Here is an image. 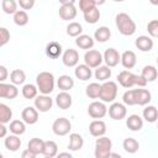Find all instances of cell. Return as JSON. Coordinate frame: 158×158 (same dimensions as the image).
Returning a JSON list of instances; mask_svg holds the SVG:
<instances>
[{"label":"cell","mask_w":158,"mask_h":158,"mask_svg":"<svg viewBox=\"0 0 158 158\" xmlns=\"http://www.w3.org/2000/svg\"><path fill=\"white\" fill-rule=\"evenodd\" d=\"M117 81L121 86L126 89H131L132 86L144 88L147 85V81L141 77V74H135L130 70H122L117 74Z\"/></svg>","instance_id":"cell-1"},{"label":"cell","mask_w":158,"mask_h":158,"mask_svg":"<svg viewBox=\"0 0 158 158\" xmlns=\"http://www.w3.org/2000/svg\"><path fill=\"white\" fill-rule=\"evenodd\" d=\"M115 23L122 36H132L136 32V22L126 12H120L115 17Z\"/></svg>","instance_id":"cell-2"},{"label":"cell","mask_w":158,"mask_h":158,"mask_svg":"<svg viewBox=\"0 0 158 158\" xmlns=\"http://www.w3.org/2000/svg\"><path fill=\"white\" fill-rule=\"evenodd\" d=\"M54 75L51 72H41L36 77V86L42 95H49L54 90Z\"/></svg>","instance_id":"cell-3"},{"label":"cell","mask_w":158,"mask_h":158,"mask_svg":"<svg viewBox=\"0 0 158 158\" xmlns=\"http://www.w3.org/2000/svg\"><path fill=\"white\" fill-rule=\"evenodd\" d=\"M117 84L112 80H107L104 81L102 84H100V94H99V99L106 104V102H114L116 96H117Z\"/></svg>","instance_id":"cell-4"},{"label":"cell","mask_w":158,"mask_h":158,"mask_svg":"<svg viewBox=\"0 0 158 158\" xmlns=\"http://www.w3.org/2000/svg\"><path fill=\"white\" fill-rule=\"evenodd\" d=\"M111 148H112V142L109 137L106 136L98 137L95 141V151H94L95 158H107L111 153Z\"/></svg>","instance_id":"cell-5"},{"label":"cell","mask_w":158,"mask_h":158,"mask_svg":"<svg viewBox=\"0 0 158 158\" xmlns=\"http://www.w3.org/2000/svg\"><path fill=\"white\" fill-rule=\"evenodd\" d=\"M59 17L64 21L74 20L77 16V9H75V1L74 0H60V6L58 10Z\"/></svg>","instance_id":"cell-6"},{"label":"cell","mask_w":158,"mask_h":158,"mask_svg":"<svg viewBox=\"0 0 158 158\" xmlns=\"http://www.w3.org/2000/svg\"><path fill=\"white\" fill-rule=\"evenodd\" d=\"M72 130V122L67 117H58L52 125V131L57 136H65Z\"/></svg>","instance_id":"cell-7"},{"label":"cell","mask_w":158,"mask_h":158,"mask_svg":"<svg viewBox=\"0 0 158 158\" xmlns=\"http://www.w3.org/2000/svg\"><path fill=\"white\" fill-rule=\"evenodd\" d=\"M102 63V54L98 49H89L84 54V64L90 69L100 67Z\"/></svg>","instance_id":"cell-8"},{"label":"cell","mask_w":158,"mask_h":158,"mask_svg":"<svg viewBox=\"0 0 158 158\" xmlns=\"http://www.w3.org/2000/svg\"><path fill=\"white\" fill-rule=\"evenodd\" d=\"M88 114L90 117L95 120H100L105 117V115L107 114V107L102 101H93L88 106Z\"/></svg>","instance_id":"cell-9"},{"label":"cell","mask_w":158,"mask_h":158,"mask_svg":"<svg viewBox=\"0 0 158 158\" xmlns=\"http://www.w3.org/2000/svg\"><path fill=\"white\" fill-rule=\"evenodd\" d=\"M35 109L38 112H47L53 106V99L49 95H37L35 99Z\"/></svg>","instance_id":"cell-10"},{"label":"cell","mask_w":158,"mask_h":158,"mask_svg":"<svg viewBox=\"0 0 158 158\" xmlns=\"http://www.w3.org/2000/svg\"><path fill=\"white\" fill-rule=\"evenodd\" d=\"M107 112H109V116L112 120L120 121V120H122V118L126 117L127 109H126V106L122 102H111V105L109 106Z\"/></svg>","instance_id":"cell-11"},{"label":"cell","mask_w":158,"mask_h":158,"mask_svg":"<svg viewBox=\"0 0 158 158\" xmlns=\"http://www.w3.org/2000/svg\"><path fill=\"white\" fill-rule=\"evenodd\" d=\"M102 62H105V65L109 68L116 67L120 63V53L115 48H107L102 54Z\"/></svg>","instance_id":"cell-12"},{"label":"cell","mask_w":158,"mask_h":158,"mask_svg":"<svg viewBox=\"0 0 158 158\" xmlns=\"http://www.w3.org/2000/svg\"><path fill=\"white\" fill-rule=\"evenodd\" d=\"M62 62L65 67H77L79 63V53L73 48H68L62 53Z\"/></svg>","instance_id":"cell-13"},{"label":"cell","mask_w":158,"mask_h":158,"mask_svg":"<svg viewBox=\"0 0 158 158\" xmlns=\"http://www.w3.org/2000/svg\"><path fill=\"white\" fill-rule=\"evenodd\" d=\"M135 90V104L139 106H146L151 102L152 100V94L148 89L144 88H138L133 89Z\"/></svg>","instance_id":"cell-14"},{"label":"cell","mask_w":158,"mask_h":158,"mask_svg":"<svg viewBox=\"0 0 158 158\" xmlns=\"http://www.w3.org/2000/svg\"><path fill=\"white\" fill-rule=\"evenodd\" d=\"M21 118L26 125H35L38 121V111L35 106H27L21 112Z\"/></svg>","instance_id":"cell-15"},{"label":"cell","mask_w":158,"mask_h":158,"mask_svg":"<svg viewBox=\"0 0 158 158\" xmlns=\"http://www.w3.org/2000/svg\"><path fill=\"white\" fill-rule=\"evenodd\" d=\"M19 95V89L14 84L0 83V98L12 100Z\"/></svg>","instance_id":"cell-16"},{"label":"cell","mask_w":158,"mask_h":158,"mask_svg":"<svg viewBox=\"0 0 158 158\" xmlns=\"http://www.w3.org/2000/svg\"><path fill=\"white\" fill-rule=\"evenodd\" d=\"M120 63L125 69H132L137 63V57L133 51H125L120 54Z\"/></svg>","instance_id":"cell-17"},{"label":"cell","mask_w":158,"mask_h":158,"mask_svg":"<svg viewBox=\"0 0 158 158\" xmlns=\"http://www.w3.org/2000/svg\"><path fill=\"white\" fill-rule=\"evenodd\" d=\"M89 132L93 137H102L106 133V123L102 120H94L89 125Z\"/></svg>","instance_id":"cell-18"},{"label":"cell","mask_w":158,"mask_h":158,"mask_svg":"<svg viewBox=\"0 0 158 158\" xmlns=\"http://www.w3.org/2000/svg\"><path fill=\"white\" fill-rule=\"evenodd\" d=\"M135 46L141 51V52H149L152 51L154 42L149 36H138L135 41Z\"/></svg>","instance_id":"cell-19"},{"label":"cell","mask_w":158,"mask_h":158,"mask_svg":"<svg viewBox=\"0 0 158 158\" xmlns=\"http://www.w3.org/2000/svg\"><path fill=\"white\" fill-rule=\"evenodd\" d=\"M72 102H73V99H72V95L68 91H60L56 96V104L60 110L69 109L72 106Z\"/></svg>","instance_id":"cell-20"},{"label":"cell","mask_w":158,"mask_h":158,"mask_svg":"<svg viewBox=\"0 0 158 158\" xmlns=\"http://www.w3.org/2000/svg\"><path fill=\"white\" fill-rule=\"evenodd\" d=\"M44 52H46V56H47L48 58L57 59V58H59V57L62 56L63 49H62V46H60L58 42H54V41H53V42L47 43Z\"/></svg>","instance_id":"cell-21"},{"label":"cell","mask_w":158,"mask_h":158,"mask_svg":"<svg viewBox=\"0 0 158 158\" xmlns=\"http://www.w3.org/2000/svg\"><path fill=\"white\" fill-rule=\"evenodd\" d=\"M126 126L131 131H135V132L141 131L142 127H143V118L139 115H136V114L130 115L126 118Z\"/></svg>","instance_id":"cell-22"},{"label":"cell","mask_w":158,"mask_h":158,"mask_svg":"<svg viewBox=\"0 0 158 158\" xmlns=\"http://www.w3.org/2000/svg\"><path fill=\"white\" fill-rule=\"evenodd\" d=\"M74 75H75L77 79L81 80V81H86V80H89L91 78L93 72H91V69L88 65H85V64H78L75 67V69H74Z\"/></svg>","instance_id":"cell-23"},{"label":"cell","mask_w":158,"mask_h":158,"mask_svg":"<svg viewBox=\"0 0 158 158\" xmlns=\"http://www.w3.org/2000/svg\"><path fill=\"white\" fill-rule=\"evenodd\" d=\"M4 144H5V148L10 152H16L20 149L21 147V139L19 136L16 135H9L5 137V141H4Z\"/></svg>","instance_id":"cell-24"},{"label":"cell","mask_w":158,"mask_h":158,"mask_svg":"<svg viewBox=\"0 0 158 158\" xmlns=\"http://www.w3.org/2000/svg\"><path fill=\"white\" fill-rule=\"evenodd\" d=\"M94 43H95L94 38H93L91 36H89V35H80V36H78V37L75 38V44H77L80 49H86V51H89V49H91V48L94 47Z\"/></svg>","instance_id":"cell-25"},{"label":"cell","mask_w":158,"mask_h":158,"mask_svg":"<svg viewBox=\"0 0 158 158\" xmlns=\"http://www.w3.org/2000/svg\"><path fill=\"white\" fill-rule=\"evenodd\" d=\"M42 154L48 158H54L58 154V144L52 139L44 141L43 148H42Z\"/></svg>","instance_id":"cell-26"},{"label":"cell","mask_w":158,"mask_h":158,"mask_svg":"<svg viewBox=\"0 0 158 158\" xmlns=\"http://www.w3.org/2000/svg\"><path fill=\"white\" fill-rule=\"evenodd\" d=\"M84 146V139L79 133H70L69 135V143H68V148L72 152L79 151Z\"/></svg>","instance_id":"cell-27"},{"label":"cell","mask_w":158,"mask_h":158,"mask_svg":"<svg viewBox=\"0 0 158 158\" xmlns=\"http://www.w3.org/2000/svg\"><path fill=\"white\" fill-rule=\"evenodd\" d=\"M110 37H111V31L106 26H100L94 32V40L100 43H105L106 41L110 40Z\"/></svg>","instance_id":"cell-28"},{"label":"cell","mask_w":158,"mask_h":158,"mask_svg":"<svg viewBox=\"0 0 158 158\" xmlns=\"http://www.w3.org/2000/svg\"><path fill=\"white\" fill-rule=\"evenodd\" d=\"M57 85L62 91H69L74 86V79L70 75H60L57 79Z\"/></svg>","instance_id":"cell-29"},{"label":"cell","mask_w":158,"mask_h":158,"mask_svg":"<svg viewBox=\"0 0 158 158\" xmlns=\"http://www.w3.org/2000/svg\"><path fill=\"white\" fill-rule=\"evenodd\" d=\"M142 115H143V118L147 122L153 123L158 118V110H157V107L154 105H146V107L143 109Z\"/></svg>","instance_id":"cell-30"},{"label":"cell","mask_w":158,"mask_h":158,"mask_svg":"<svg viewBox=\"0 0 158 158\" xmlns=\"http://www.w3.org/2000/svg\"><path fill=\"white\" fill-rule=\"evenodd\" d=\"M157 75H158V72H157V68L154 65H144L142 69V73H141V77L147 83L154 81L157 79Z\"/></svg>","instance_id":"cell-31"},{"label":"cell","mask_w":158,"mask_h":158,"mask_svg":"<svg viewBox=\"0 0 158 158\" xmlns=\"http://www.w3.org/2000/svg\"><path fill=\"white\" fill-rule=\"evenodd\" d=\"M7 130H10V132H11L12 135L21 136V135H23L25 131H26V123H25L22 120H12V121L10 122V126H9Z\"/></svg>","instance_id":"cell-32"},{"label":"cell","mask_w":158,"mask_h":158,"mask_svg":"<svg viewBox=\"0 0 158 158\" xmlns=\"http://www.w3.org/2000/svg\"><path fill=\"white\" fill-rule=\"evenodd\" d=\"M122 147H123V149H125L127 153L133 154V153L138 152V149H139V143H138V141H137L136 138L127 137V138L123 139V142H122Z\"/></svg>","instance_id":"cell-33"},{"label":"cell","mask_w":158,"mask_h":158,"mask_svg":"<svg viewBox=\"0 0 158 158\" xmlns=\"http://www.w3.org/2000/svg\"><path fill=\"white\" fill-rule=\"evenodd\" d=\"M95 79H98L99 81H107L111 77V69L106 65H100L98 68H95Z\"/></svg>","instance_id":"cell-34"},{"label":"cell","mask_w":158,"mask_h":158,"mask_svg":"<svg viewBox=\"0 0 158 158\" xmlns=\"http://www.w3.org/2000/svg\"><path fill=\"white\" fill-rule=\"evenodd\" d=\"M43 143H44V141H43L42 138H38V137L31 138V139L28 141L27 149H28V151H31L32 153H35L36 156H37V154H42Z\"/></svg>","instance_id":"cell-35"},{"label":"cell","mask_w":158,"mask_h":158,"mask_svg":"<svg viewBox=\"0 0 158 158\" xmlns=\"http://www.w3.org/2000/svg\"><path fill=\"white\" fill-rule=\"evenodd\" d=\"M26 80V74L22 69H14L10 73V81L14 85H22Z\"/></svg>","instance_id":"cell-36"},{"label":"cell","mask_w":158,"mask_h":158,"mask_svg":"<svg viewBox=\"0 0 158 158\" xmlns=\"http://www.w3.org/2000/svg\"><path fill=\"white\" fill-rule=\"evenodd\" d=\"M83 15H84L85 22L91 23V25L96 23V22L100 20V10H99L96 6L93 7V9H90V10H88V11H85Z\"/></svg>","instance_id":"cell-37"},{"label":"cell","mask_w":158,"mask_h":158,"mask_svg":"<svg viewBox=\"0 0 158 158\" xmlns=\"http://www.w3.org/2000/svg\"><path fill=\"white\" fill-rule=\"evenodd\" d=\"M12 118V110L4 102H0V123H7Z\"/></svg>","instance_id":"cell-38"},{"label":"cell","mask_w":158,"mask_h":158,"mask_svg":"<svg viewBox=\"0 0 158 158\" xmlns=\"http://www.w3.org/2000/svg\"><path fill=\"white\" fill-rule=\"evenodd\" d=\"M21 93H22V96L25 99H35L37 95H38V90H37V86L35 84H25L21 89Z\"/></svg>","instance_id":"cell-39"},{"label":"cell","mask_w":158,"mask_h":158,"mask_svg":"<svg viewBox=\"0 0 158 158\" xmlns=\"http://www.w3.org/2000/svg\"><path fill=\"white\" fill-rule=\"evenodd\" d=\"M67 35L70 36V37H78L80 35H83V26L77 22V21H73V22H69V25L67 26Z\"/></svg>","instance_id":"cell-40"},{"label":"cell","mask_w":158,"mask_h":158,"mask_svg":"<svg viewBox=\"0 0 158 158\" xmlns=\"http://www.w3.org/2000/svg\"><path fill=\"white\" fill-rule=\"evenodd\" d=\"M28 21H30V17H28V15H27V12L26 11H23V10H17L15 14H14V22H15V25H17V26H26L27 23H28Z\"/></svg>","instance_id":"cell-41"},{"label":"cell","mask_w":158,"mask_h":158,"mask_svg":"<svg viewBox=\"0 0 158 158\" xmlns=\"http://www.w3.org/2000/svg\"><path fill=\"white\" fill-rule=\"evenodd\" d=\"M1 9L7 15H14L17 11V2L15 0H2Z\"/></svg>","instance_id":"cell-42"},{"label":"cell","mask_w":158,"mask_h":158,"mask_svg":"<svg viewBox=\"0 0 158 158\" xmlns=\"http://www.w3.org/2000/svg\"><path fill=\"white\" fill-rule=\"evenodd\" d=\"M85 94L90 99H98L100 94V84L99 83H90L85 88Z\"/></svg>","instance_id":"cell-43"},{"label":"cell","mask_w":158,"mask_h":158,"mask_svg":"<svg viewBox=\"0 0 158 158\" xmlns=\"http://www.w3.org/2000/svg\"><path fill=\"white\" fill-rule=\"evenodd\" d=\"M122 101L125 106H133L135 104V90L130 89L127 91H125V94L122 95Z\"/></svg>","instance_id":"cell-44"},{"label":"cell","mask_w":158,"mask_h":158,"mask_svg":"<svg viewBox=\"0 0 158 158\" xmlns=\"http://www.w3.org/2000/svg\"><path fill=\"white\" fill-rule=\"evenodd\" d=\"M147 31L148 35L151 36V38H156L158 36V21L157 20H152L147 23Z\"/></svg>","instance_id":"cell-45"},{"label":"cell","mask_w":158,"mask_h":158,"mask_svg":"<svg viewBox=\"0 0 158 158\" xmlns=\"http://www.w3.org/2000/svg\"><path fill=\"white\" fill-rule=\"evenodd\" d=\"M96 6V1L95 0H80L79 1V9H80V11L84 14L85 11H88V10H90V9H93V7H95Z\"/></svg>","instance_id":"cell-46"},{"label":"cell","mask_w":158,"mask_h":158,"mask_svg":"<svg viewBox=\"0 0 158 158\" xmlns=\"http://www.w3.org/2000/svg\"><path fill=\"white\" fill-rule=\"evenodd\" d=\"M10 41V31L6 27H0V48L7 44Z\"/></svg>","instance_id":"cell-47"},{"label":"cell","mask_w":158,"mask_h":158,"mask_svg":"<svg viewBox=\"0 0 158 158\" xmlns=\"http://www.w3.org/2000/svg\"><path fill=\"white\" fill-rule=\"evenodd\" d=\"M17 5L25 11V10H31L35 6V0H19Z\"/></svg>","instance_id":"cell-48"},{"label":"cell","mask_w":158,"mask_h":158,"mask_svg":"<svg viewBox=\"0 0 158 158\" xmlns=\"http://www.w3.org/2000/svg\"><path fill=\"white\" fill-rule=\"evenodd\" d=\"M9 77V72L6 69V67L0 65V83H5V80Z\"/></svg>","instance_id":"cell-49"},{"label":"cell","mask_w":158,"mask_h":158,"mask_svg":"<svg viewBox=\"0 0 158 158\" xmlns=\"http://www.w3.org/2000/svg\"><path fill=\"white\" fill-rule=\"evenodd\" d=\"M37 156L35 154V153H32L31 151H28V149H25L22 153H21V158H36Z\"/></svg>","instance_id":"cell-50"},{"label":"cell","mask_w":158,"mask_h":158,"mask_svg":"<svg viewBox=\"0 0 158 158\" xmlns=\"http://www.w3.org/2000/svg\"><path fill=\"white\" fill-rule=\"evenodd\" d=\"M7 136V127L4 123H0V138H5Z\"/></svg>","instance_id":"cell-51"},{"label":"cell","mask_w":158,"mask_h":158,"mask_svg":"<svg viewBox=\"0 0 158 158\" xmlns=\"http://www.w3.org/2000/svg\"><path fill=\"white\" fill-rule=\"evenodd\" d=\"M56 158H73V156L68 152H62V153H58L56 156Z\"/></svg>","instance_id":"cell-52"},{"label":"cell","mask_w":158,"mask_h":158,"mask_svg":"<svg viewBox=\"0 0 158 158\" xmlns=\"http://www.w3.org/2000/svg\"><path fill=\"white\" fill-rule=\"evenodd\" d=\"M107 158H122V157H121V156H120L118 153H115V152H111V153H110V156H109Z\"/></svg>","instance_id":"cell-53"},{"label":"cell","mask_w":158,"mask_h":158,"mask_svg":"<svg viewBox=\"0 0 158 158\" xmlns=\"http://www.w3.org/2000/svg\"><path fill=\"white\" fill-rule=\"evenodd\" d=\"M0 158H4V156H2V154H1V153H0Z\"/></svg>","instance_id":"cell-54"},{"label":"cell","mask_w":158,"mask_h":158,"mask_svg":"<svg viewBox=\"0 0 158 158\" xmlns=\"http://www.w3.org/2000/svg\"><path fill=\"white\" fill-rule=\"evenodd\" d=\"M43 158H48V157H43Z\"/></svg>","instance_id":"cell-55"}]
</instances>
